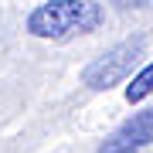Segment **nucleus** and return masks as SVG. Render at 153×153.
I'll return each mask as SVG.
<instances>
[{
    "mask_svg": "<svg viewBox=\"0 0 153 153\" xmlns=\"http://www.w3.org/2000/svg\"><path fill=\"white\" fill-rule=\"evenodd\" d=\"M102 7L95 0H48L27 14V34L48 41H68L78 34H92L102 24Z\"/></svg>",
    "mask_w": 153,
    "mask_h": 153,
    "instance_id": "1",
    "label": "nucleus"
},
{
    "mask_svg": "<svg viewBox=\"0 0 153 153\" xmlns=\"http://www.w3.org/2000/svg\"><path fill=\"white\" fill-rule=\"evenodd\" d=\"M140 55H143V38L123 41V44H116V48L102 51V55L82 71V82L88 88H99V92H102V88H112V85H119L133 71V65L140 61Z\"/></svg>",
    "mask_w": 153,
    "mask_h": 153,
    "instance_id": "2",
    "label": "nucleus"
},
{
    "mask_svg": "<svg viewBox=\"0 0 153 153\" xmlns=\"http://www.w3.org/2000/svg\"><path fill=\"white\" fill-rule=\"evenodd\" d=\"M116 140H119L123 146H129V150L150 146V143H153V105L143 109V112H136L133 119H126L123 129L116 133Z\"/></svg>",
    "mask_w": 153,
    "mask_h": 153,
    "instance_id": "3",
    "label": "nucleus"
},
{
    "mask_svg": "<svg viewBox=\"0 0 153 153\" xmlns=\"http://www.w3.org/2000/svg\"><path fill=\"white\" fill-rule=\"evenodd\" d=\"M146 95H153V61L140 75H133V82L126 85V102H143Z\"/></svg>",
    "mask_w": 153,
    "mask_h": 153,
    "instance_id": "4",
    "label": "nucleus"
},
{
    "mask_svg": "<svg viewBox=\"0 0 153 153\" xmlns=\"http://www.w3.org/2000/svg\"><path fill=\"white\" fill-rule=\"evenodd\" d=\"M99 153H136V150H129V146H123V143H119V140H116V136H112V140H109V143H105V146H102V150H99Z\"/></svg>",
    "mask_w": 153,
    "mask_h": 153,
    "instance_id": "5",
    "label": "nucleus"
},
{
    "mask_svg": "<svg viewBox=\"0 0 153 153\" xmlns=\"http://www.w3.org/2000/svg\"><path fill=\"white\" fill-rule=\"evenodd\" d=\"M116 4H119V7H146L150 0H116Z\"/></svg>",
    "mask_w": 153,
    "mask_h": 153,
    "instance_id": "6",
    "label": "nucleus"
}]
</instances>
